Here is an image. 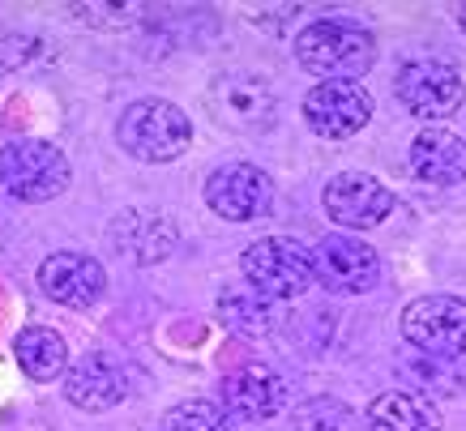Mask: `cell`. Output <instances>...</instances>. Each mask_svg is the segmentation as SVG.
Here are the masks:
<instances>
[{"label":"cell","mask_w":466,"mask_h":431,"mask_svg":"<svg viewBox=\"0 0 466 431\" xmlns=\"http://www.w3.org/2000/svg\"><path fill=\"white\" fill-rule=\"evenodd\" d=\"M296 60L321 82H360L377 60V39L351 17H321L296 35Z\"/></svg>","instance_id":"1"},{"label":"cell","mask_w":466,"mask_h":431,"mask_svg":"<svg viewBox=\"0 0 466 431\" xmlns=\"http://www.w3.org/2000/svg\"><path fill=\"white\" fill-rule=\"evenodd\" d=\"M116 141H120V150L133 154L137 163H171V158H180L188 150V141H193V125H188V115L167 103V98H142V103H133L120 112L116 120Z\"/></svg>","instance_id":"2"},{"label":"cell","mask_w":466,"mask_h":431,"mask_svg":"<svg viewBox=\"0 0 466 431\" xmlns=\"http://www.w3.org/2000/svg\"><path fill=\"white\" fill-rule=\"evenodd\" d=\"M69 158L52 141L22 137L0 150V184L17 201H52L69 188Z\"/></svg>","instance_id":"3"},{"label":"cell","mask_w":466,"mask_h":431,"mask_svg":"<svg viewBox=\"0 0 466 431\" xmlns=\"http://www.w3.org/2000/svg\"><path fill=\"white\" fill-rule=\"evenodd\" d=\"M240 269L248 286L257 295H266V299H299L317 282L312 252H304V244H296V239H279V236L257 239L253 248L244 252Z\"/></svg>","instance_id":"4"},{"label":"cell","mask_w":466,"mask_h":431,"mask_svg":"<svg viewBox=\"0 0 466 431\" xmlns=\"http://www.w3.org/2000/svg\"><path fill=\"white\" fill-rule=\"evenodd\" d=\"M398 329L415 350L437 355V359H458L466 355V299L458 295H420L402 307Z\"/></svg>","instance_id":"5"},{"label":"cell","mask_w":466,"mask_h":431,"mask_svg":"<svg viewBox=\"0 0 466 431\" xmlns=\"http://www.w3.org/2000/svg\"><path fill=\"white\" fill-rule=\"evenodd\" d=\"M394 90L415 120H450L462 107V77L441 60H407L394 77Z\"/></svg>","instance_id":"6"},{"label":"cell","mask_w":466,"mask_h":431,"mask_svg":"<svg viewBox=\"0 0 466 431\" xmlns=\"http://www.w3.org/2000/svg\"><path fill=\"white\" fill-rule=\"evenodd\" d=\"M206 205L227 223H257L274 209V184L253 163H227L206 180Z\"/></svg>","instance_id":"7"},{"label":"cell","mask_w":466,"mask_h":431,"mask_svg":"<svg viewBox=\"0 0 466 431\" xmlns=\"http://www.w3.org/2000/svg\"><path fill=\"white\" fill-rule=\"evenodd\" d=\"M304 120L317 137L347 141L372 120V95L360 82H321L304 95Z\"/></svg>","instance_id":"8"},{"label":"cell","mask_w":466,"mask_h":431,"mask_svg":"<svg viewBox=\"0 0 466 431\" xmlns=\"http://www.w3.org/2000/svg\"><path fill=\"white\" fill-rule=\"evenodd\" d=\"M312 274L325 291L334 295H364L381 278V261L372 244L355 236H329L312 248Z\"/></svg>","instance_id":"9"},{"label":"cell","mask_w":466,"mask_h":431,"mask_svg":"<svg viewBox=\"0 0 466 431\" xmlns=\"http://www.w3.org/2000/svg\"><path fill=\"white\" fill-rule=\"evenodd\" d=\"M321 205L339 226L372 231L377 223L390 218V209H394V193H390L381 180H372L368 171H339L334 180H325Z\"/></svg>","instance_id":"10"},{"label":"cell","mask_w":466,"mask_h":431,"mask_svg":"<svg viewBox=\"0 0 466 431\" xmlns=\"http://www.w3.org/2000/svg\"><path fill=\"white\" fill-rule=\"evenodd\" d=\"M39 286L47 299H56L65 307H90L107 291V274L86 252H52L39 265Z\"/></svg>","instance_id":"11"},{"label":"cell","mask_w":466,"mask_h":431,"mask_svg":"<svg viewBox=\"0 0 466 431\" xmlns=\"http://www.w3.org/2000/svg\"><path fill=\"white\" fill-rule=\"evenodd\" d=\"M223 402L231 418H244V423H269L274 415H283L287 406V385L279 372H269L261 363L244 367V372L227 376L223 380Z\"/></svg>","instance_id":"12"},{"label":"cell","mask_w":466,"mask_h":431,"mask_svg":"<svg viewBox=\"0 0 466 431\" xmlns=\"http://www.w3.org/2000/svg\"><path fill=\"white\" fill-rule=\"evenodd\" d=\"M210 107L223 125L248 128V133H261L274 120V95H269V85L257 82V77H244V73H231V77L214 82Z\"/></svg>","instance_id":"13"},{"label":"cell","mask_w":466,"mask_h":431,"mask_svg":"<svg viewBox=\"0 0 466 431\" xmlns=\"http://www.w3.org/2000/svg\"><path fill=\"white\" fill-rule=\"evenodd\" d=\"M125 372L116 367L107 355H82V359L73 363L69 372H65V397H69L77 410L86 415H99V410H112L120 397H125Z\"/></svg>","instance_id":"14"},{"label":"cell","mask_w":466,"mask_h":431,"mask_svg":"<svg viewBox=\"0 0 466 431\" xmlns=\"http://www.w3.org/2000/svg\"><path fill=\"white\" fill-rule=\"evenodd\" d=\"M112 244L133 261L155 265L176 248V223L155 209H125L112 223Z\"/></svg>","instance_id":"15"},{"label":"cell","mask_w":466,"mask_h":431,"mask_svg":"<svg viewBox=\"0 0 466 431\" xmlns=\"http://www.w3.org/2000/svg\"><path fill=\"white\" fill-rule=\"evenodd\" d=\"M410 171L424 184L450 188L466 180V137L445 133V128H428L410 141Z\"/></svg>","instance_id":"16"},{"label":"cell","mask_w":466,"mask_h":431,"mask_svg":"<svg viewBox=\"0 0 466 431\" xmlns=\"http://www.w3.org/2000/svg\"><path fill=\"white\" fill-rule=\"evenodd\" d=\"M368 427L372 431H441V410L428 402L424 393L390 389L381 397H372L368 406Z\"/></svg>","instance_id":"17"},{"label":"cell","mask_w":466,"mask_h":431,"mask_svg":"<svg viewBox=\"0 0 466 431\" xmlns=\"http://www.w3.org/2000/svg\"><path fill=\"white\" fill-rule=\"evenodd\" d=\"M14 355H17V363H22V372H26L30 380H39V385H47V380H56V376L69 372V346H65V337H60L56 329H47V325H26L14 342Z\"/></svg>","instance_id":"18"},{"label":"cell","mask_w":466,"mask_h":431,"mask_svg":"<svg viewBox=\"0 0 466 431\" xmlns=\"http://www.w3.org/2000/svg\"><path fill=\"white\" fill-rule=\"evenodd\" d=\"M218 320H223L231 334L261 337V334H269V325H274V299L257 295L253 286H227V291L218 295Z\"/></svg>","instance_id":"19"},{"label":"cell","mask_w":466,"mask_h":431,"mask_svg":"<svg viewBox=\"0 0 466 431\" xmlns=\"http://www.w3.org/2000/svg\"><path fill=\"white\" fill-rule=\"evenodd\" d=\"M410 380L428 393V402L432 397H453V393L462 389V372L450 359H437V355H424V359L410 363Z\"/></svg>","instance_id":"20"},{"label":"cell","mask_w":466,"mask_h":431,"mask_svg":"<svg viewBox=\"0 0 466 431\" xmlns=\"http://www.w3.org/2000/svg\"><path fill=\"white\" fill-rule=\"evenodd\" d=\"M299 431H351V410L339 397H312L296 410Z\"/></svg>","instance_id":"21"},{"label":"cell","mask_w":466,"mask_h":431,"mask_svg":"<svg viewBox=\"0 0 466 431\" xmlns=\"http://www.w3.org/2000/svg\"><path fill=\"white\" fill-rule=\"evenodd\" d=\"M167 431H231V415L210 402H180L167 415Z\"/></svg>","instance_id":"22"},{"label":"cell","mask_w":466,"mask_h":431,"mask_svg":"<svg viewBox=\"0 0 466 431\" xmlns=\"http://www.w3.org/2000/svg\"><path fill=\"white\" fill-rule=\"evenodd\" d=\"M77 14L99 22V26H128V22L142 17V9L137 5H77Z\"/></svg>","instance_id":"23"},{"label":"cell","mask_w":466,"mask_h":431,"mask_svg":"<svg viewBox=\"0 0 466 431\" xmlns=\"http://www.w3.org/2000/svg\"><path fill=\"white\" fill-rule=\"evenodd\" d=\"M458 26H462V35H466V5H458Z\"/></svg>","instance_id":"24"}]
</instances>
